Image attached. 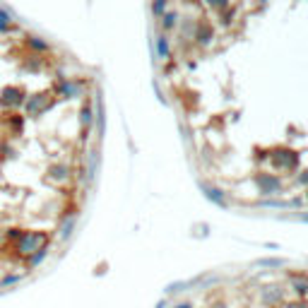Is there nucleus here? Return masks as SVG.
Wrapping results in <instances>:
<instances>
[{"label": "nucleus", "instance_id": "obj_1", "mask_svg": "<svg viewBox=\"0 0 308 308\" xmlns=\"http://www.w3.org/2000/svg\"><path fill=\"white\" fill-rule=\"evenodd\" d=\"M289 308H306V304H294V306H289Z\"/></svg>", "mask_w": 308, "mask_h": 308}, {"label": "nucleus", "instance_id": "obj_2", "mask_svg": "<svg viewBox=\"0 0 308 308\" xmlns=\"http://www.w3.org/2000/svg\"><path fill=\"white\" fill-rule=\"evenodd\" d=\"M301 183H308V176H301Z\"/></svg>", "mask_w": 308, "mask_h": 308}]
</instances>
